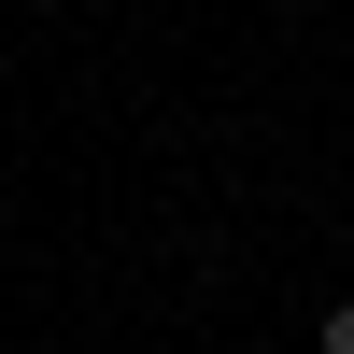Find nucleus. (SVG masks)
Wrapping results in <instances>:
<instances>
[{
    "label": "nucleus",
    "instance_id": "1",
    "mask_svg": "<svg viewBox=\"0 0 354 354\" xmlns=\"http://www.w3.org/2000/svg\"><path fill=\"white\" fill-rule=\"evenodd\" d=\"M312 354H354V298H340V312H326V340H312Z\"/></svg>",
    "mask_w": 354,
    "mask_h": 354
}]
</instances>
